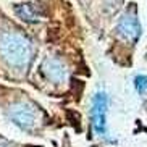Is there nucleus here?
Listing matches in <instances>:
<instances>
[{
	"instance_id": "1",
	"label": "nucleus",
	"mask_w": 147,
	"mask_h": 147,
	"mask_svg": "<svg viewBox=\"0 0 147 147\" xmlns=\"http://www.w3.org/2000/svg\"><path fill=\"white\" fill-rule=\"evenodd\" d=\"M0 57L11 68H26L32 58L31 40L18 31L0 32Z\"/></svg>"
},
{
	"instance_id": "2",
	"label": "nucleus",
	"mask_w": 147,
	"mask_h": 147,
	"mask_svg": "<svg viewBox=\"0 0 147 147\" xmlns=\"http://www.w3.org/2000/svg\"><path fill=\"white\" fill-rule=\"evenodd\" d=\"M10 120L24 131H32L37 123V110L29 102H15L7 110Z\"/></svg>"
},
{
	"instance_id": "3",
	"label": "nucleus",
	"mask_w": 147,
	"mask_h": 147,
	"mask_svg": "<svg viewBox=\"0 0 147 147\" xmlns=\"http://www.w3.org/2000/svg\"><path fill=\"white\" fill-rule=\"evenodd\" d=\"M107 105H108L107 94L97 92L94 95V100H92L91 117H92V128L100 136H104L107 133Z\"/></svg>"
},
{
	"instance_id": "4",
	"label": "nucleus",
	"mask_w": 147,
	"mask_h": 147,
	"mask_svg": "<svg viewBox=\"0 0 147 147\" xmlns=\"http://www.w3.org/2000/svg\"><path fill=\"white\" fill-rule=\"evenodd\" d=\"M117 31L118 34L123 37L125 40H129V42H136L141 36V24H139V20L136 16V13H125L120 18V21L117 24Z\"/></svg>"
},
{
	"instance_id": "5",
	"label": "nucleus",
	"mask_w": 147,
	"mask_h": 147,
	"mask_svg": "<svg viewBox=\"0 0 147 147\" xmlns=\"http://www.w3.org/2000/svg\"><path fill=\"white\" fill-rule=\"evenodd\" d=\"M40 69H42L44 76L47 79H50L52 82H63L66 78V74H68L66 66L63 65V61L55 58V57H47L42 61Z\"/></svg>"
},
{
	"instance_id": "6",
	"label": "nucleus",
	"mask_w": 147,
	"mask_h": 147,
	"mask_svg": "<svg viewBox=\"0 0 147 147\" xmlns=\"http://www.w3.org/2000/svg\"><path fill=\"white\" fill-rule=\"evenodd\" d=\"M15 11H16V15L20 18H23L24 21H29V23H36V21H37V15H36L32 5H29V3L18 5L16 8H15Z\"/></svg>"
},
{
	"instance_id": "7",
	"label": "nucleus",
	"mask_w": 147,
	"mask_h": 147,
	"mask_svg": "<svg viewBox=\"0 0 147 147\" xmlns=\"http://www.w3.org/2000/svg\"><path fill=\"white\" fill-rule=\"evenodd\" d=\"M134 86H136L139 94L147 95V76H138L134 79Z\"/></svg>"
},
{
	"instance_id": "8",
	"label": "nucleus",
	"mask_w": 147,
	"mask_h": 147,
	"mask_svg": "<svg viewBox=\"0 0 147 147\" xmlns=\"http://www.w3.org/2000/svg\"><path fill=\"white\" fill-rule=\"evenodd\" d=\"M0 147H8V146H5V144H0Z\"/></svg>"
}]
</instances>
